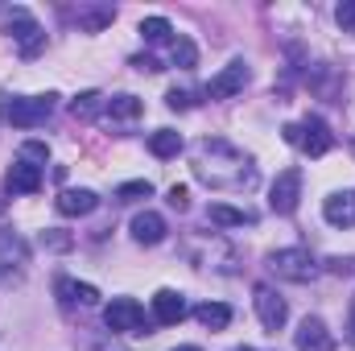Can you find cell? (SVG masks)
Here are the masks:
<instances>
[{
  "label": "cell",
  "instance_id": "obj_1",
  "mask_svg": "<svg viewBox=\"0 0 355 351\" xmlns=\"http://www.w3.org/2000/svg\"><path fill=\"white\" fill-rule=\"evenodd\" d=\"M285 141L297 145V149L310 153V157H327V153L335 149V132L327 128L322 116H306L302 124H285Z\"/></svg>",
  "mask_w": 355,
  "mask_h": 351
},
{
  "label": "cell",
  "instance_id": "obj_2",
  "mask_svg": "<svg viewBox=\"0 0 355 351\" xmlns=\"http://www.w3.org/2000/svg\"><path fill=\"white\" fill-rule=\"evenodd\" d=\"M54 108H58V95H54V91H46V95H25V99H12V103L4 108V120H8L12 128H37V124H46V120L54 116Z\"/></svg>",
  "mask_w": 355,
  "mask_h": 351
},
{
  "label": "cell",
  "instance_id": "obj_3",
  "mask_svg": "<svg viewBox=\"0 0 355 351\" xmlns=\"http://www.w3.org/2000/svg\"><path fill=\"white\" fill-rule=\"evenodd\" d=\"M265 264L281 277V281H297V285H306V281L318 277V261H314L306 248H277V252H268Z\"/></svg>",
  "mask_w": 355,
  "mask_h": 351
},
{
  "label": "cell",
  "instance_id": "obj_4",
  "mask_svg": "<svg viewBox=\"0 0 355 351\" xmlns=\"http://www.w3.org/2000/svg\"><path fill=\"white\" fill-rule=\"evenodd\" d=\"M103 323H107V331H116V335H137V331L145 327V306H141L137 298H112V302L103 306Z\"/></svg>",
  "mask_w": 355,
  "mask_h": 351
},
{
  "label": "cell",
  "instance_id": "obj_5",
  "mask_svg": "<svg viewBox=\"0 0 355 351\" xmlns=\"http://www.w3.org/2000/svg\"><path fill=\"white\" fill-rule=\"evenodd\" d=\"M4 25H8V33L21 42V54H25V58H33V54L42 50L46 33L37 29V21L29 17V8H8V12H4Z\"/></svg>",
  "mask_w": 355,
  "mask_h": 351
},
{
  "label": "cell",
  "instance_id": "obj_6",
  "mask_svg": "<svg viewBox=\"0 0 355 351\" xmlns=\"http://www.w3.org/2000/svg\"><path fill=\"white\" fill-rule=\"evenodd\" d=\"M297 198H302V170H281L277 182H272V190H268V207L277 215H293Z\"/></svg>",
  "mask_w": 355,
  "mask_h": 351
},
{
  "label": "cell",
  "instance_id": "obj_7",
  "mask_svg": "<svg viewBox=\"0 0 355 351\" xmlns=\"http://www.w3.org/2000/svg\"><path fill=\"white\" fill-rule=\"evenodd\" d=\"M257 314H261V327H265V331H281V327L289 323L285 298H281L277 289H268V285H257Z\"/></svg>",
  "mask_w": 355,
  "mask_h": 351
},
{
  "label": "cell",
  "instance_id": "obj_8",
  "mask_svg": "<svg viewBox=\"0 0 355 351\" xmlns=\"http://www.w3.org/2000/svg\"><path fill=\"white\" fill-rule=\"evenodd\" d=\"M244 87H248V67H244V62H227V67L207 83V95H211V99H232V95H240Z\"/></svg>",
  "mask_w": 355,
  "mask_h": 351
},
{
  "label": "cell",
  "instance_id": "obj_9",
  "mask_svg": "<svg viewBox=\"0 0 355 351\" xmlns=\"http://www.w3.org/2000/svg\"><path fill=\"white\" fill-rule=\"evenodd\" d=\"M322 219L331 228H355V190H335L322 203Z\"/></svg>",
  "mask_w": 355,
  "mask_h": 351
},
{
  "label": "cell",
  "instance_id": "obj_10",
  "mask_svg": "<svg viewBox=\"0 0 355 351\" xmlns=\"http://www.w3.org/2000/svg\"><path fill=\"white\" fill-rule=\"evenodd\" d=\"M8 190H12V194H37V190H42V166L17 157V162L8 166Z\"/></svg>",
  "mask_w": 355,
  "mask_h": 351
},
{
  "label": "cell",
  "instance_id": "obj_11",
  "mask_svg": "<svg viewBox=\"0 0 355 351\" xmlns=\"http://www.w3.org/2000/svg\"><path fill=\"white\" fill-rule=\"evenodd\" d=\"M153 318L162 323V327H174L186 318V298L178 293V289H157L153 293Z\"/></svg>",
  "mask_w": 355,
  "mask_h": 351
},
{
  "label": "cell",
  "instance_id": "obj_12",
  "mask_svg": "<svg viewBox=\"0 0 355 351\" xmlns=\"http://www.w3.org/2000/svg\"><path fill=\"white\" fill-rule=\"evenodd\" d=\"M297 348L302 351H331L335 348V335L327 331L322 318H302V327H297Z\"/></svg>",
  "mask_w": 355,
  "mask_h": 351
},
{
  "label": "cell",
  "instance_id": "obj_13",
  "mask_svg": "<svg viewBox=\"0 0 355 351\" xmlns=\"http://www.w3.org/2000/svg\"><path fill=\"white\" fill-rule=\"evenodd\" d=\"M132 240H137V244H162V240H166V219H162L157 211L132 215Z\"/></svg>",
  "mask_w": 355,
  "mask_h": 351
},
{
  "label": "cell",
  "instance_id": "obj_14",
  "mask_svg": "<svg viewBox=\"0 0 355 351\" xmlns=\"http://www.w3.org/2000/svg\"><path fill=\"white\" fill-rule=\"evenodd\" d=\"M54 207H58L62 215H91V211L99 207V194H95V190H62V194L54 198Z\"/></svg>",
  "mask_w": 355,
  "mask_h": 351
},
{
  "label": "cell",
  "instance_id": "obj_15",
  "mask_svg": "<svg viewBox=\"0 0 355 351\" xmlns=\"http://www.w3.org/2000/svg\"><path fill=\"white\" fill-rule=\"evenodd\" d=\"M54 289H58V298H62L67 306H75V302H79V306H95V302H99V289H95V285H87V281L58 277V285H54Z\"/></svg>",
  "mask_w": 355,
  "mask_h": 351
},
{
  "label": "cell",
  "instance_id": "obj_16",
  "mask_svg": "<svg viewBox=\"0 0 355 351\" xmlns=\"http://www.w3.org/2000/svg\"><path fill=\"white\" fill-rule=\"evenodd\" d=\"M194 318H198L207 331H223V327L232 323V306H227V302H202V306H194Z\"/></svg>",
  "mask_w": 355,
  "mask_h": 351
},
{
  "label": "cell",
  "instance_id": "obj_17",
  "mask_svg": "<svg viewBox=\"0 0 355 351\" xmlns=\"http://www.w3.org/2000/svg\"><path fill=\"white\" fill-rule=\"evenodd\" d=\"M207 219L219 223V228H244V223H257L252 211H236V207H227V203H215V207L207 211Z\"/></svg>",
  "mask_w": 355,
  "mask_h": 351
},
{
  "label": "cell",
  "instance_id": "obj_18",
  "mask_svg": "<svg viewBox=\"0 0 355 351\" xmlns=\"http://www.w3.org/2000/svg\"><path fill=\"white\" fill-rule=\"evenodd\" d=\"M75 21H79V29H87V33H99L103 25H112V21H116V8H107V4H99V8H87V4H83V8L75 12Z\"/></svg>",
  "mask_w": 355,
  "mask_h": 351
},
{
  "label": "cell",
  "instance_id": "obj_19",
  "mask_svg": "<svg viewBox=\"0 0 355 351\" xmlns=\"http://www.w3.org/2000/svg\"><path fill=\"white\" fill-rule=\"evenodd\" d=\"M149 153H153V157H178V153H182V137H178L174 128H157V132L149 137Z\"/></svg>",
  "mask_w": 355,
  "mask_h": 351
},
{
  "label": "cell",
  "instance_id": "obj_20",
  "mask_svg": "<svg viewBox=\"0 0 355 351\" xmlns=\"http://www.w3.org/2000/svg\"><path fill=\"white\" fill-rule=\"evenodd\" d=\"M141 37H145L149 46H162V42H174V25H170L166 17H145V21H141Z\"/></svg>",
  "mask_w": 355,
  "mask_h": 351
},
{
  "label": "cell",
  "instance_id": "obj_21",
  "mask_svg": "<svg viewBox=\"0 0 355 351\" xmlns=\"http://www.w3.org/2000/svg\"><path fill=\"white\" fill-rule=\"evenodd\" d=\"M141 99L137 95H112V99H103V112L107 116H116V120H132V116H141Z\"/></svg>",
  "mask_w": 355,
  "mask_h": 351
},
{
  "label": "cell",
  "instance_id": "obj_22",
  "mask_svg": "<svg viewBox=\"0 0 355 351\" xmlns=\"http://www.w3.org/2000/svg\"><path fill=\"white\" fill-rule=\"evenodd\" d=\"M170 50H174V67H182V71H194V62H198V50H194V42H190V37H182V33H178Z\"/></svg>",
  "mask_w": 355,
  "mask_h": 351
},
{
  "label": "cell",
  "instance_id": "obj_23",
  "mask_svg": "<svg viewBox=\"0 0 355 351\" xmlns=\"http://www.w3.org/2000/svg\"><path fill=\"white\" fill-rule=\"evenodd\" d=\"M99 108H103V95H99V91H83V95H75V103H71V112H75L79 120H91Z\"/></svg>",
  "mask_w": 355,
  "mask_h": 351
},
{
  "label": "cell",
  "instance_id": "obj_24",
  "mask_svg": "<svg viewBox=\"0 0 355 351\" xmlns=\"http://www.w3.org/2000/svg\"><path fill=\"white\" fill-rule=\"evenodd\" d=\"M153 194V186L141 178V182H124V186H116V198L120 203H137V198H149Z\"/></svg>",
  "mask_w": 355,
  "mask_h": 351
},
{
  "label": "cell",
  "instance_id": "obj_25",
  "mask_svg": "<svg viewBox=\"0 0 355 351\" xmlns=\"http://www.w3.org/2000/svg\"><path fill=\"white\" fill-rule=\"evenodd\" d=\"M0 252H4V257H17V261H25V257H29V248H25L17 236H8V232H0Z\"/></svg>",
  "mask_w": 355,
  "mask_h": 351
},
{
  "label": "cell",
  "instance_id": "obj_26",
  "mask_svg": "<svg viewBox=\"0 0 355 351\" xmlns=\"http://www.w3.org/2000/svg\"><path fill=\"white\" fill-rule=\"evenodd\" d=\"M21 157H25V162H46L50 149H46L42 141H25V145H21Z\"/></svg>",
  "mask_w": 355,
  "mask_h": 351
},
{
  "label": "cell",
  "instance_id": "obj_27",
  "mask_svg": "<svg viewBox=\"0 0 355 351\" xmlns=\"http://www.w3.org/2000/svg\"><path fill=\"white\" fill-rule=\"evenodd\" d=\"M335 17H339V25H343V29H347V33H355V0H343V4H339V12H335Z\"/></svg>",
  "mask_w": 355,
  "mask_h": 351
},
{
  "label": "cell",
  "instance_id": "obj_28",
  "mask_svg": "<svg viewBox=\"0 0 355 351\" xmlns=\"http://www.w3.org/2000/svg\"><path fill=\"white\" fill-rule=\"evenodd\" d=\"M186 198H190V190H186V186H170V207L186 211Z\"/></svg>",
  "mask_w": 355,
  "mask_h": 351
},
{
  "label": "cell",
  "instance_id": "obj_29",
  "mask_svg": "<svg viewBox=\"0 0 355 351\" xmlns=\"http://www.w3.org/2000/svg\"><path fill=\"white\" fill-rule=\"evenodd\" d=\"M166 103H170V108H178V112H182V108H190V91H170V95H166Z\"/></svg>",
  "mask_w": 355,
  "mask_h": 351
},
{
  "label": "cell",
  "instance_id": "obj_30",
  "mask_svg": "<svg viewBox=\"0 0 355 351\" xmlns=\"http://www.w3.org/2000/svg\"><path fill=\"white\" fill-rule=\"evenodd\" d=\"M42 244H50V248H71V236H58V232H46V236H42Z\"/></svg>",
  "mask_w": 355,
  "mask_h": 351
},
{
  "label": "cell",
  "instance_id": "obj_31",
  "mask_svg": "<svg viewBox=\"0 0 355 351\" xmlns=\"http://www.w3.org/2000/svg\"><path fill=\"white\" fill-rule=\"evenodd\" d=\"M331 273H355V261H343V257H331Z\"/></svg>",
  "mask_w": 355,
  "mask_h": 351
},
{
  "label": "cell",
  "instance_id": "obj_32",
  "mask_svg": "<svg viewBox=\"0 0 355 351\" xmlns=\"http://www.w3.org/2000/svg\"><path fill=\"white\" fill-rule=\"evenodd\" d=\"M347 339L355 343V298H352V323H347Z\"/></svg>",
  "mask_w": 355,
  "mask_h": 351
},
{
  "label": "cell",
  "instance_id": "obj_33",
  "mask_svg": "<svg viewBox=\"0 0 355 351\" xmlns=\"http://www.w3.org/2000/svg\"><path fill=\"white\" fill-rule=\"evenodd\" d=\"M174 351H202V348H190V343H186V348H174Z\"/></svg>",
  "mask_w": 355,
  "mask_h": 351
},
{
  "label": "cell",
  "instance_id": "obj_34",
  "mask_svg": "<svg viewBox=\"0 0 355 351\" xmlns=\"http://www.w3.org/2000/svg\"><path fill=\"white\" fill-rule=\"evenodd\" d=\"M232 351H252V348H232Z\"/></svg>",
  "mask_w": 355,
  "mask_h": 351
}]
</instances>
